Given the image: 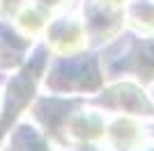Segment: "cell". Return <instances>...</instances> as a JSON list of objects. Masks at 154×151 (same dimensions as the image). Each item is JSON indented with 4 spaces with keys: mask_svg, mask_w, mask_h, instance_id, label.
Returning <instances> with one entry per match:
<instances>
[{
    "mask_svg": "<svg viewBox=\"0 0 154 151\" xmlns=\"http://www.w3.org/2000/svg\"><path fill=\"white\" fill-rule=\"evenodd\" d=\"M46 41L51 44L53 53L67 55V53H76L78 48L85 46V23L69 16V19H55L53 23L46 25Z\"/></svg>",
    "mask_w": 154,
    "mask_h": 151,
    "instance_id": "1",
    "label": "cell"
},
{
    "mask_svg": "<svg viewBox=\"0 0 154 151\" xmlns=\"http://www.w3.org/2000/svg\"><path fill=\"white\" fill-rule=\"evenodd\" d=\"M103 135L108 138L110 147L115 151H134L136 147L143 142L145 133L136 121L131 119H115L113 124L108 126V131H103Z\"/></svg>",
    "mask_w": 154,
    "mask_h": 151,
    "instance_id": "2",
    "label": "cell"
},
{
    "mask_svg": "<svg viewBox=\"0 0 154 151\" xmlns=\"http://www.w3.org/2000/svg\"><path fill=\"white\" fill-rule=\"evenodd\" d=\"M64 128L69 131V138L74 140H97L103 138V117L97 114V110H81L78 114H71Z\"/></svg>",
    "mask_w": 154,
    "mask_h": 151,
    "instance_id": "3",
    "label": "cell"
},
{
    "mask_svg": "<svg viewBox=\"0 0 154 151\" xmlns=\"http://www.w3.org/2000/svg\"><path fill=\"white\" fill-rule=\"evenodd\" d=\"M129 21L136 30L154 32V0H134L129 7Z\"/></svg>",
    "mask_w": 154,
    "mask_h": 151,
    "instance_id": "4",
    "label": "cell"
},
{
    "mask_svg": "<svg viewBox=\"0 0 154 151\" xmlns=\"http://www.w3.org/2000/svg\"><path fill=\"white\" fill-rule=\"evenodd\" d=\"M30 2L37 5V7H42L46 14L48 12H58V9H62V7L69 5V0H30Z\"/></svg>",
    "mask_w": 154,
    "mask_h": 151,
    "instance_id": "5",
    "label": "cell"
}]
</instances>
